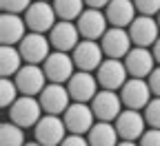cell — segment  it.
<instances>
[{
    "instance_id": "cell-1",
    "label": "cell",
    "mask_w": 160,
    "mask_h": 146,
    "mask_svg": "<svg viewBox=\"0 0 160 146\" xmlns=\"http://www.w3.org/2000/svg\"><path fill=\"white\" fill-rule=\"evenodd\" d=\"M42 115H45L42 104L33 95H20L9 106V120L16 122L18 126H22V129H33Z\"/></svg>"
},
{
    "instance_id": "cell-2",
    "label": "cell",
    "mask_w": 160,
    "mask_h": 146,
    "mask_svg": "<svg viewBox=\"0 0 160 146\" xmlns=\"http://www.w3.org/2000/svg\"><path fill=\"white\" fill-rule=\"evenodd\" d=\"M67 126H65V120L62 115H51V113H45L42 117L38 120V124L33 126V139L40 142L42 146H60L67 137Z\"/></svg>"
},
{
    "instance_id": "cell-3",
    "label": "cell",
    "mask_w": 160,
    "mask_h": 146,
    "mask_svg": "<svg viewBox=\"0 0 160 146\" xmlns=\"http://www.w3.org/2000/svg\"><path fill=\"white\" fill-rule=\"evenodd\" d=\"M25 22L29 27V31L36 33H49L53 29V25L58 22V16L51 2L47 0H33L29 5V9L25 11Z\"/></svg>"
},
{
    "instance_id": "cell-4",
    "label": "cell",
    "mask_w": 160,
    "mask_h": 146,
    "mask_svg": "<svg viewBox=\"0 0 160 146\" xmlns=\"http://www.w3.org/2000/svg\"><path fill=\"white\" fill-rule=\"evenodd\" d=\"M89 106H91L96 120H100V122H116V117L122 113L125 104H122V100H120L118 91L100 89L93 95V100L89 102Z\"/></svg>"
},
{
    "instance_id": "cell-5",
    "label": "cell",
    "mask_w": 160,
    "mask_h": 146,
    "mask_svg": "<svg viewBox=\"0 0 160 146\" xmlns=\"http://www.w3.org/2000/svg\"><path fill=\"white\" fill-rule=\"evenodd\" d=\"M118 93L125 109H133V111H145V106L151 102V95H153L145 78H129Z\"/></svg>"
},
{
    "instance_id": "cell-6",
    "label": "cell",
    "mask_w": 160,
    "mask_h": 146,
    "mask_svg": "<svg viewBox=\"0 0 160 146\" xmlns=\"http://www.w3.org/2000/svg\"><path fill=\"white\" fill-rule=\"evenodd\" d=\"M71 58H73V64L78 71H98V67L102 64L105 60V51L100 47L98 40H80L76 45V49L71 51Z\"/></svg>"
},
{
    "instance_id": "cell-7",
    "label": "cell",
    "mask_w": 160,
    "mask_h": 146,
    "mask_svg": "<svg viewBox=\"0 0 160 146\" xmlns=\"http://www.w3.org/2000/svg\"><path fill=\"white\" fill-rule=\"evenodd\" d=\"M98 84L100 89H109V91H120L122 84L129 80V71L125 67V60H113V58H105L102 64L96 71Z\"/></svg>"
},
{
    "instance_id": "cell-8",
    "label": "cell",
    "mask_w": 160,
    "mask_h": 146,
    "mask_svg": "<svg viewBox=\"0 0 160 146\" xmlns=\"http://www.w3.org/2000/svg\"><path fill=\"white\" fill-rule=\"evenodd\" d=\"M62 120H65L67 131L76 135H87L96 124V115L87 102H71L69 109L62 113Z\"/></svg>"
},
{
    "instance_id": "cell-9",
    "label": "cell",
    "mask_w": 160,
    "mask_h": 146,
    "mask_svg": "<svg viewBox=\"0 0 160 146\" xmlns=\"http://www.w3.org/2000/svg\"><path fill=\"white\" fill-rule=\"evenodd\" d=\"M42 69L49 82H56V84H67L69 78L78 71L73 64V58L65 51H51L49 58L42 62Z\"/></svg>"
},
{
    "instance_id": "cell-10",
    "label": "cell",
    "mask_w": 160,
    "mask_h": 146,
    "mask_svg": "<svg viewBox=\"0 0 160 146\" xmlns=\"http://www.w3.org/2000/svg\"><path fill=\"white\" fill-rule=\"evenodd\" d=\"M18 49H20L22 60L27 64H42V62L49 58V53H51V42H49V35L29 31L22 40H20Z\"/></svg>"
},
{
    "instance_id": "cell-11",
    "label": "cell",
    "mask_w": 160,
    "mask_h": 146,
    "mask_svg": "<svg viewBox=\"0 0 160 146\" xmlns=\"http://www.w3.org/2000/svg\"><path fill=\"white\" fill-rule=\"evenodd\" d=\"M45 80H47L45 69L40 64H27V62L22 64V69L13 75V82H16L20 95H33V97H38L42 93V89L47 87Z\"/></svg>"
},
{
    "instance_id": "cell-12",
    "label": "cell",
    "mask_w": 160,
    "mask_h": 146,
    "mask_svg": "<svg viewBox=\"0 0 160 146\" xmlns=\"http://www.w3.org/2000/svg\"><path fill=\"white\" fill-rule=\"evenodd\" d=\"M98 42L105 51V58H113V60H125V55L131 51L133 45L129 31L122 27H109Z\"/></svg>"
},
{
    "instance_id": "cell-13",
    "label": "cell",
    "mask_w": 160,
    "mask_h": 146,
    "mask_svg": "<svg viewBox=\"0 0 160 146\" xmlns=\"http://www.w3.org/2000/svg\"><path fill=\"white\" fill-rule=\"evenodd\" d=\"M133 47H153V42L160 38V27L153 16H136V20L127 27Z\"/></svg>"
},
{
    "instance_id": "cell-14",
    "label": "cell",
    "mask_w": 160,
    "mask_h": 146,
    "mask_svg": "<svg viewBox=\"0 0 160 146\" xmlns=\"http://www.w3.org/2000/svg\"><path fill=\"white\" fill-rule=\"evenodd\" d=\"M82 40V35H80L78 31V25L73 22V20H58V22L53 25V29L49 31V42L56 51H73L76 45Z\"/></svg>"
},
{
    "instance_id": "cell-15",
    "label": "cell",
    "mask_w": 160,
    "mask_h": 146,
    "mask_svg": "<svg viewBox=\"0 0 160 146\" xmlns=\"http://www.w3.org/2000/svg\"><path fill=\"white\" fill-rule=\"evenodd\" d=\"M116 131H118L120 139L138 142L140 137H142V133L147 131L145 113L133 111V109H122V113L116 117Z\"/></svg>"
},
{
    "instance_id": "cell-16",
    "label": "cell",
    "mask_w": 160,
    "mask_h": 146,
    "mask_svg": "<svg viewBox=\"0 0 160 146\" xmlns=\"http://www.w3.org/2000/svg\"><path fill=\"white\" fill-rule=\"evenodd\" d=\"M38 100L42 104V111L51 113V115H62L71 104V95L67 91V84H56V82H49L42 89V93L38 95Z\"/></svg>"
},
{
    "instance_id": "cell-17",
    "label": "cell",
    "mask_w": 160,
    "mask_h": 146,
    "mask_svg": "<svg viewBox=\"0 0 160 146\" xmlns=\"http://www.w3.org/2000/svg\"><path fill=\"white\" fill-rule=\"evenodd\" d=\"M98 87V78L91 71H76L67 82V91L73 102H91L93 95L100 91Z\"/></svg>"
},
{
    "instance_id": "cell-18",
    "label": "cell",
    "mask_w": 160,
    "mask_h": 146,
    "mask_svg": "<svg viewBox=\"0 0 160 146\" xmlns=\"http://www.w3.org/2000/svg\"><path fill=\"white\" fill-rule=\"evenodd\" d=\"M76 25H78V31L85 40H100L105 35V31L109 29L105 11L102 9H89V7L80 13Z\"/></svg>"
},
{
    "instance_id": "cell-19",
    "label": "cell",
    "mask_w": 160,
    "mask_h": 146,
    "mask_svg": "<svg viewBox=\"0 0 160 146\" xmlns=\"http://www.w3.org/2000/svg\"><path fill=\"white\" fill-rule=\"evenodd\" d=\"M125 67L129 71V78H149V73L156 69V58L151 49L147 47H131V51L125 55Z\"/></svg>"
},
{
    "instance_id": "cell-20",
    "label": "cell",
    "mask_w": 160,
    "mask_h": 146,
    "mask_svg": "<svg viewBox=\"0 0 160 146\" xmlns=\"http://www.w3.org/2000/svg\"><path fill=\"white\" fill-rule=\"evenodd\" d=\"M27 22L20 13H5L0 18V42L2 45H20V40L27 35Z\"/></svg>"
},
{
    "instance_id": "cell-21",
    "label": "cell",
    "mask_w": 160,
    "mask_h": 146,
    "mask_svg": "<svg viewBox=\"0 0 160 146\" xmlns=\"http://www.w3.org/2000/svg\"><path fill=\"white\" fill-rule=\"evenodd\" d=\"M102 11L107 16L109 27H122V29H127L136 20V11L138 9L133 5V0H111Z\"/></svg>"
},
{
    "instance_id": "cell-22",
    "label": "cell",
    "mask_w": 160,
    "mask_h": 146,
    "mask_svg": "<svg viewBox=\"0 0 160 146\" xmlns=\"http://www.w3.org/2000/svg\"><path fill=\"white\" fill-rule=\"evenodd\" d=\"M120 139L118 131H116V124L111 122H96L91 131L87 133V142L89 146H116Z\"/></svg>"
},
{
    "instance_id": "cell-23",
    "label": "cell",
    "mask_w": 160,
    "mask_h": 146,
    "mask_svg": "<svg viewBox=\"0 0 160 146\" xmlns=\"http://www.w3.org/2000/svg\"><path fill=\"white\" fill-rule=\"evenodd\" d=\"M25 60H22V53L16 45H2L0 49V73L2 78H13L20 69H22Z\"/></svg>"
},
{
    "instance_id": "cell-24",
    "label": "cell",
    "mask_w": 160,
    "mask_h": 146,
    "mask_svg": "<svg viewBox=\"0 0 160 146\" xmlns=\"http://www.w3.org/2000/svg\"><path fill=\"white\" fill-rule=\"evenodd\" d=\"M25 129L16 122H2L0 124V146H25Z\"/></svg>"
},
{
    "instance_id": "cell-25",
    "label": "cell",
    "mask_w": 160,
    "mask_h": 146,
    "mask_svg": "<svg viewBox=\"0 0 160 146\" xmlns=\"http://www.w3.org/2000/svg\"><path fill=\"white\" fill-rule=\"evenodd\" d=\"M58 20H78L85 11V0H51Z\"/></svg>"
},
{
    "instance_id": "cell-26",
    "label": "cell",
    "mask_w": 160,
    "mask_h": 146,
    "mask_svg": "<svg viewBox=\"0 0 160 146\" xmlns=\"http://www.w3.org/2000/svg\"><path fill=\"white\" fill-rule=\"evenodd\" d=\"M18 97H20V91L16 87V82L11 78H2V82H0V106L9 109Z\"/></svg>"
},
{
    "instance_id": "cell-27",
    "label": "cell",
    "mask_w": 160,
    "mask_h": 146,
    "mask_svg": "<svg viewBox=\"0 0 160 146\" xmlns=\"http://www.w3.org/2000/svg\"><path fill=\"white\" fill-rule=\"evenodd\" d=\"M145 120H147V126L151 129H160V97H151V102L145 106Z\"/></svg>"
},
{
    "instance_id": "cell-28",
    "label": "cell",
    "mask_w": 160,
    "mask_h": 146,
    "mask_svg": "<svg viewBox=\"0 0 160 146\" xmlns=\"http://www.w3.org/2000/svg\"><path fill=\"white\" fill-rule=\"evenodd\" d=\"M33 0H0V7L5 13H22L29 9V5Z\"/></svg>"
},
{
    "instance_id": "cell-29",
    "label": "cell",
    "mask_w": 160,
    "mask_h": 146,
    "mask_svg": "<svg viewBox=\"0 0 160 146\" xmlns=\"http://www.w3.org/2000/svg\"><path fill=\"white\" fill-rule=\"evenodd\" d=\"M133 5L140 16H158L160 11V0H133Z\"/></svg>"
},
{
    "instance_id": "cell-30",
    "label": "cell",
    "mask_w": 160,
    "mask_h": 146,
    "mask_svg": "<svg viewBox=\"0 0 160 146\" xmlns=\"http://www.w3.org/2000/svg\"><path fill=\"white\" fill-rule=\"evenodd\" d=\"M140 146H160V129H147L142 133V137L138 139Z\"/></svg>"
},
{
    "instance_id": "cell-31",
    "label": "cell",
    "mask_w": 160,
    "mask_h": 146,
    "mask_svg": "<svg viewBox=\"0 0 160 146\" xmlns=\"http://www.w3.org/2000/svg\"><path fill=\"white\" fill-rule=\"evenodd\" d=\"M147 82H149V89H151L153 97H160V64H158V67L149 73Z\"/></svg>"
},
{
    "instance_id": "cell-32",
    "label": "cell",
    "mask_w": 160,
    "mask_h": 146,
    "mask_svg": "<svg viewBox=\"0 0 160 146\" xmlns=\"http://www.w3.org/2000/svg\"><path fill=\"white\" fill-rule=\"evenodd\" d=\"M60 146H89V142H87V137H85V135L69 133L62 142H60Z\"/></svg>"
},
{
    "instance_id": "cell-33",
    "label": "cell",
    "mask_w": 160,
    "mask_h": 146,
    "mask_svg": "<svg viewBox=\"0 0 160 146\" xmlns=\"http://www.w3.org/2000/svg\"><path fill=\"white\" fill-rule=\"evenodd\" d=\"M109 2H111V0H85V5L89 9H105Z\"/></svg>"
},
{
    "instance_id": "cell-34",
    "label": "cell",
    "mask_w": 160,
    "mask_h": 146,
    "mask_svg": "<svg viewBox=\"0 0 160 146\" xmlns=\"http://www.w3.org/2000/svg\"><path fill=\"white\" fill-rule=\"evenodd\" d=\"M151 53H153V58H156V64H160V38L153 42V47H151Z\"/></svg>"
},
{
    "instance_id": "cell-35",
    "label": "cell",
    "mask_w": 160,
    "mask_h": 146,
    "mask_svg": "<svg viewBox=\"0 0 160 146\" xmlns=\"http://www.w3.org/2000/svg\"><path fill=\"white\" fill-rule=\"evenodd\" d=\"M116 146H140V144L138 142H129V139H120Z\"/></svg>"
},
{
    "instance_id": "cell-36",
    "label": "cell",
    "mask_w": 160,
    "mask_h": 146,
    "mask_svg": "<svg viewBox=\"0 0 160 146\" xmlns=\"http://www.w3.org/2000/svg\"><path fill=\"white\" fill-rule=\"evenodd\" d=\"M25 146H42V144H40V142H27Z\"/></svg>"
},
{
    "instance_id": "cell-37",
    "label": "cell",
    "mask_w": 160,
    "mask_h": 146,
    "mask_svg": "<svg viewBox=\"0 0 160 146\" xmlns=\"http://www.w3.org/2000/svg\"><path fill=\"white\" fill-rule=\"evenodd\" d=\"M156 20H158V27H160V11H158V16H156Z\"/></svg>"
},
{
    "instance_id": "cell-38",
    "label": "cell",
    "mask_w": 160,
    "mask_h": 146,
    "mask_svg": "<svg viewBox=\"0 0 160 146\" xmlns=\"http://www.w3.org/2000/svg\"><path fill=\"white\" fill-rule=\"evenodd\" d=\"M47 2H49V0H47Z\"/></svg>"
}]
</instances>
